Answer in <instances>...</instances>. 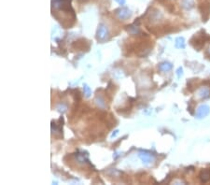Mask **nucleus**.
<instances>
[{"mask_svg":"<svg viewBox=\"0 0 210 185\" xmlns=\"http://www.w3.org/2000/svg\"><path fill=\"white\" fill-rule=\"evenodd\" d=\"M210 40V37H208L206 33H205V31H200L198 34H196V35H194L193 37H192V39L191 40V44L193 46L194 49H196V50H201L204 45H205V43Z\"/></svg>","mask_w":210,"mask_h":185,"instance_id":"nucleus-1","label":"nucleus"},{"mask_svg":"<svg viewBox=\"0 0 210 185\" xmlns=\"http://www.w3.org/2000/svg\"><path fill=\"white\" fill-rule=\"evenodd\" d=\"M199 9L202 13L203 21L207 22L210 16V3L208 1H205L204 3H201L199 6Z\"/></svg>","mask_w":210,"mask_h":185,"instance_id":"nucleus-2","label":"nucleus"},{"mask_svg":"<svg viewBox=\"0 0 210 185\" xmlns=\"http://www.w3.org/2000/svg\"><path fill=\"white\" fill-rule=\"evenodd\" d=\"M210 112V108L207 105H202L201 107H199V108L197 109V112H196V117L199 118V119H202V118H205L207 117Z\"/></svg>","mask_w":210,"mask_h":185,"instance_id":"nucleus-3","label":"nucleus"},{"mask_svg":"<svg viewBox=\"0 0 210 185\" xmlns=\"http://www.w3.org/2000/svg\"><path fill=\"white\" fill-rule=\"evenodd\" d=\"M139 157L140 159L145 163V164H149V163H151L154 161V157L152 154L149 153V152H146V151H142V152H139Z\"/></svg>","mask_w":210,"mask_h":185,"instance_id":"nucleus-4","label":"nucleus"},{"mask_svg":"<svg viewBox=\"0 0 210 185\" xmlns=\"http://www.w3.org/2000/svg\"><path fill=\"white\" fill-rule=\"evenodd\" d=\"M198 96L202 99H206L207 97L210 96V84L209 85H207V86H204L202 87L199 92H198Z\"/></svg>","mask_w":210,"mask_h":185,"instance_id":"nucleus-5","label":"nucleus"},{"mask_svg":"<svg viewBox=\"0 0 210 185\" xmlns=\"http://www.w3.org/2000/svg\"><path fill=\"white\" fill-rule=\"evenodd\" d=\"M117 15L120 20H125V19H128L131 16V11L128 8H120V9L118 10Z\"/></svg>","mask_w":210,"mask_h":185,"instance_id":"nucleus-6","label":"nucleus"},{"mask_svg":"<svg viewBox=\"0 0 210 185\" xmlns=\"http://www.w3.org/2000/svg\"><path fill=\"white\" fill-rule=\"evenodd\" d=\"M172 68V65L168 62H164V63H161L160 66H159V69L161 71H163V72H166V71H169L170 69Z\"/></svg>","mask_w":210,"mask_h":185,"instance_id":"nucleus-7","label":"nucleus"},{"mask_svg":"<svg viewBox=\"0 0 210 185\" xmlns=\"http://www.w3.org/2000/svg\"><path fill=\"white\" fill-rule=\"evenodd\" d=\"M182 7L186 9H191L194 7V0H183Z\"/></svg>","mask_w":210,"mask_h":185,"instance_id":"nucleus-8","label":"nucleus"},{"mask_svg":"<svg viewBox=\"0 0 210 185\" xmlns=\"http://www.w3.org/2000/svg\"><path fill=\"white\" fill-rule=\"evenodd\" d=\"M106 33H107L106 28H105L104 25H101V26L98 28V31H97V37H98L100 40H103L105 36H106Z\"/></svg>","mask_w":210,"mask_h":185,"instance_id":"nucleus-9","label":"nucleus"},{"mask_svg":"<svg viewBox=\"0 0 210 185\" xmlns=\"http://www.w3.org/2000/svg\"><path fill=\"white\" fill-rule=\"evenodd\" d=\"M176 47L179 48V49L185 47V42H184V39L183 38H177L176 40Z\"/></svg>","mask_w":210,"mask_h":185,"instance_id":"nucleus-10","label":"nucleus"},{"mask_svg":"<svg viewBox=\"0 0 210 185\" xmlns=\"http://www.w3.org/2000/svg\"><path fill=\"white\" fill-rule=\"evenodd\" d=\"M95 101H96V104L99 106V108H105V101H104V99H103L101 96H97V97H96V99H95Z\"/></svg>","mask_w":210,"mask_h":185,"instance_id":"nucleus-11","label":"nucleus"},{"mask_svg":"<svg viewBox=\"0 0 210 185\" xmlns=\"http://www.w3.org/2000/svg\"><path fill=\"white\" fill-rule=\"evenodd\" d=\"M83 89H84V94L86 95V97H89L92 94V91H91V89L88 85H84Z\"/></svg>","mask_w":210,"mask_h":185,"instance_id":"nucleus-12","label":"nucleus"},{"mask_svg":"<svg viewBox=\"0 0 210 185\" xmlns=\"http://www.w3.org/2000/svg\"><path fill=\"white\" fill-rule=\"evenodd\" d=\"M116 2H118L120 5H123L125 3V0H116Z\"/></svg>","mask_w":210,"mask_h":185,"instance_id":"nucleus-13","label":"nucleus"}]
</instances>
